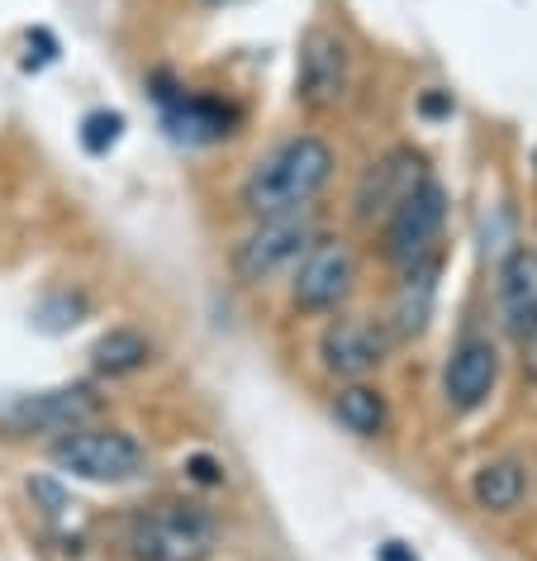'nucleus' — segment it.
Segmentation results:
<instances>
[{
  "label": "nucleus",
  "instance_id": "nucleus-14",
  "mask_svg": "<svg viewBox=\"0 0 537 561\" xmlns=\"http://www.w3.org/2000/svg\"><path fill=\"white\" fill-rule=\"evenodd\" d=\"M152 362V343L138 329H110L101 343L91 347V367L101 376H134Z\"/></svg>",
  "mask_w": 537,
  "mask_h": 561
},
{
  "label": "nucleus",
  "instance_id": "nucleus-8",
  "mask_svg": "<svg viewBox=\"0 0 537 561\" xmlns=\"http://www.w3.org/2000/svg\"><path fill=\"white\" fill-rule=\"evenodd\" d=\"M347 91V48L343 38H333L329 30H309L300 44V72H295V95L309 110H329L343 101Z\"/></svg>",
  "mask_w": 537,
  "mask_h": 561
},
{
  "label": "nucleus",
  "instance_id": "nucleus-21",
  "mask_svg": "<svg viewBox=\"0 0 537 561\" xmlns=\"http://www.w3.org/2000/svg\"><path fill=\"white\" fill-rule=\"evenodd\" d=\"M205 5H224V0H205Z\"/></svg>",
  "mask_w": 537,
  "mask_h": 561
},
{
  "label": "nucleus",
  "instance_id": "nucleus-11",
  "mask_svg": "<svg viewBox=\"0 0 537 561\" xmlns=\"http://www.w3.org/2000/svg\"><path fill=\"white\" fill-rule=\"evenodd\" d=\"M323 367L333 376H347V381H362L366 371L380 362V339L372 324H362V319H333L329 329H323Z\"/></svg>",
  "mask_w": 537,
  "mask_h": 561
},
{
  "label": "nucleus",
  "instance_id": "nucleus-3",
  "mask_svg": "<svg viewBox=\"0 0 537 561\" xmlns=\"http://www.w3.org/2000/svg\"><path fill=\"white\" fill-rule=\"evenodd\" d=\"M48 457H53V467L67 471L72 481H91V485H124V481H134L148 461L134 433L95 428V424L62 433Z\"/></svg>",
  "mask_w": 537,
  "mask_h": 561
},
{
  "label": "nucleus",
  "instance_id": "nucleus-22",
  "mask_svg": "<svg viewBox=\"0 0 537 561\" xmlns=\"http://www.w3.org/2000/svg\"><path fill=\"white\" fill-rule=\"evenodd\" d=\"M533 162H537V152H533Z\"/></svg>",
  "mask_w": 537,
  "mask_h": 561
},
{
  "label": "nucleus",
  "instance_id": "nucleus-9",
  "mask_svg": "<svg viewBox=\"0 0 537 561\" xmlns=\"http://www.w3.org/2000/svg\"><path fill=\"white\" fill-rule=\"evenodd\" d=\"M500 381V353H494L490 339H461L447 357V371H443V396L452 410H476L485 404V396Z\"/></svg>",
  "mask_w": 537,
  "mask_h": 561
},
{
  "label": "nucleus",
  "instance_id": "nucleus-16",
  "mask_svg": "<svg viewBox=\"0 0 537 561\" xmlns=\"http://www.w3.org/2000/svg\"><path fill=\"white\" fill-rule=\"evenodd\" d=\"M433 276H437V262H433V257H423V262L409 266V280H404V290H400V305H395V329H400L404 339L429 324V310H433Z\"/></svg>",
  "mask_w": 537,
  "mask_h": 561
},
{
  "label": "nucleus",
  "instance_id": "nucleus-17",
  "mask_svg": "<svg viewBox=\"0 0 537 561\" xmlns=\"http://www.w3.org/2000/svg\"><path fill=\"white\" fill-rule=\"evenodd\" d=\"M172 124H181L176 129L181 138H224L229 134V110L191 101V105H181V115H172Z\"/></svg>",
  "mask_w": 537,
  "mask_h": 561
},
{
  "label": "nucleus",
  "instance_id": "nucleus-2",
  "mask_svg": "<svg viewBox=\"0 0 537 561\" xmlns=\"http://www.w3.org/2000/svg\"><path fill=\"white\" fill-rule=\"evenodd\" d=\"M219 547V524L205 504L162 500L129 524L134 561H209Z\"/></svg>",
  "mask_w": 537,
  "mask_h": 561
},
{
  "label": "nucleus",
  "instance_id": "nucleus-4",
  "mask_svg": "<svg viewBox=\"0 0 537 561\" xmlns=\"http://www.w3.org/2000/svg\"><path fill=\"white\" fill-rule=\"evenodd\" d=\"M95 419V396L87 386H53L34 396H10L0 404V428L10 438H44V433H72Z\"/></svg>",
  "mask_w": 537,
  "mask_h": 561
},
{
  "label": "nucleus",
  "instance_id": "nucleus-6",
  "mask_svg": "<svg viewBox=\"0 0 537 561\" xmlns=\"http://www.w3.org/2000/svg\"><path fill=\"white\" fill-rule=\"evenodd\" d=\"M309 229L305 215H281V219H258V229H252L243 243L233 252V272L248 280V286H258V280H272L276 272H286L290 262H300L309 252Z\"/></svg>",
  "mask_w": 537,
  "mask_h": 561
},
{
  "label": "nucleus",
  "instance_id": "nucleus-12",
  "mask_svg": "<svg viewBox=\"0 0 537 561\" xmlns=\"http://www.w3.org/2000/svg\"><path fill=\"white\" fill-rule=\"evenodd\" d=\"M500 310L504 324L528 339L537 329V252L533 248H514L500 266Z\"/></svg>",
  "mask_w": 537,
  "mask_h": 561
},
{
  "label": "nucleus",
  "instance_id": "nucleus-5",
  "mask_svg": "<svg viewBox=\"0 0 537 561\" xmlns=\"http://www.w3.org/2000/svg\"><path fill=\"white\" fill-rule=\"evenodd\" d=\"M443 219H447V191L437 186L433 176H419L414 191L404 195L400 205L390 209V224H386V248L395 262L414 266L433 252L437 233H443Z\"/></svg>",
  "mask_w": 537,
  "mask_h": 561
},
{
  "label": "nucleus",
  "instance_id": "nucleus-20",
  "mask_svg": "<svg viewBox=\"0 0 537 561\" xmlns=\"http://www.w3.org/2000/svg\"><path fill=\"white\" fill-rule=\"evenodd\" d=\"M528 371L537 376V329L528 333Z\"/></svg>",
  "mask_w": 537,
  "mask_h": 561
},
{
  "label": "nucleus",
  "instance_id": "nucleus-7",
  "mask_svg": "<svg viewBox=\"0 0 537 561\" xmlns=\"http://www.w3.org/2000/svg\"><path fill=\"white\" fill-rule=\"evenodd\" d=\"M352 280H357V257H352L347 243L329 238V243H309L290 296L305 314H329L352 296Z\"/></svg>",
  "mask_w": 537,
  "mask_h": 561
},
{
  "label": "nucleus",
  "instance_id": "nucleus-10",
  "mask_svg": "<svg viewBox=\"0 0 537 561\" xmlns=\"http://www.w3.org/2000/svg\"><path fill=\"white\" fill-rule=\"evenodd\" d=\"M419 176H423V167H419L414 152H409V148H395L390 158H380L372 172L362 176V186H357V215H362V219L390 215V209L400 205L409 191H414Z\"/></svg>",
  "mask_w": 537,
  "mask_h": 561
},
{
  "label": "nucleus",
  "instance_id": "nucleus-1",
  "mask_svg": "<svg viewBox=\"0 0 537 561\" xmlns=\"http://www.w3.org/2000/svg\"><path fill=\"white\" fill-rule=\"evenodd\" d=\"M333 148L315 134H300V138H286L281 148H272L266 158L252 167L238 201L252 219H281V215H305V205L329 186L333 176Z\"/></svg>",
  "mask_w": 537,
  "mask_h": 561
},
{
  "label": "nucleus",
  "instance_id": "nucleus-13",
  "mask_svg": "<svg viewBox=\"0 0 537 561\" xmlns=\"http://www.w3.org/2000/svg\"><path fill=\"white\" fill-rule=\"evenodd\" d=\"M523 495H528V476H523L518 461H490V467H480L476 471V481H471V500L480 504L485 514H509V510H518Z\"/></svg>",
  "mask_w": 537,
  "mask_h": 561
},
{
  "label": "nucleus",
  "instance_id": "nucleus-18",
  "mask_svg": "<svg viewBox=\"0 0 537 561\" xmlns=\"http://www.w3.org/2000/svg\"><path fill=\"white\" fill-rule=\"evenodd\" d=\"M119 129H124L119 115H105V110H95V115H87V134H81V144H87L91 152H105L119 138Z\"/></svg>",
  "mask_w": 537,
  "mask_h": 561
},
{
  "label": "nucleus",
  "instance_id": "nucleus-15",
  "mask_svg": "<svg viewBox=\"0 0 537 561\" xmlns=\"http://www.w3.org/2000/svg\"><path fill=\"white\" fill-rule=\"evenodd\" d=\"M333 414H338V424H343L347 433H357V438H376V433H386V396L372 386H362V381H352L347 390H338V400H333Z\"/></svg>",
  "mask_w": 537,
  "mask_h": 561
},
{
  "label": "nucleus",
  "instance_id": "nucleus-19",
  "mask_svg": "<svg viewBox=\"0 0 537 561\" xmlns=\"http://www.w3.org/2000/svg\"><path fill=\"white\" fill-rule=\"evenodd\" d=\"M380 561H414V552H404L400 542H386L380 547Z\"/></svg>",
  "mask_w": 537,
  "mask_h": 561
}]
</instances>
